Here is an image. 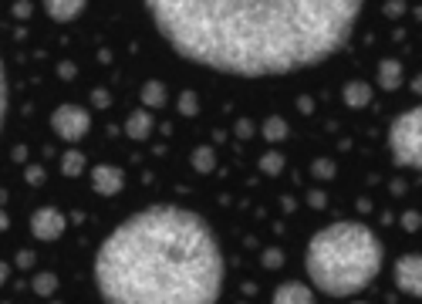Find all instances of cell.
Wrapping results in <instances>:
<instances>
[{
  "mask_svg": "<svg viewBox=\"0 0 422 304\" xmlns=\"http://www.w3.org/2000/svg\"><path fill=\"white\" fill-rule=\"evenodd\" d=\"M192 64L237 78L290 75L345 48L365 0H142Z\"/></svg>",
  "mask_w": 422,
  "mask_h": 304,
  "instance_id": "obj_1",
  "label": "cell"
},
{
  "mask_svg": "<svg viewBox=\"0 0 422 304\" xmlns=\"http://www.w3.org/2000/svg\"><path fill=\"white\" fill-rule=\"evenodd\" d=\"M95 284L105 304H216L223 250L192 209H139L98 247Z\"/></svg>",
  "mask_w": 422,
  "mask_h": 304,
  "instance_id": "obj_2",
  "label": "cell"
},
{
  "mask_svg": "<svg viewBox=\"0 0 422 304\" xmlns=\"http://www.w3.org/2000/svg\"><path fill=\"white\" fill-rule=\"evenodd\" d=\"M382 240L358 220H338L307 244L304 267L311 284L328 298H348L372 284L382 270Z\"/></svg>",
  "mask_w": 422,
  "mask_h": 304,
  "instance_id": "obj_3",
  "label": "cell"
},
{
  "mask_svg": "<svg viewBox=\"0 0 422 304\" xmlns=\"http://www.w3.org/2000/svg\"><path fill=\"white\" fill-rule=\"evenodd\" d=\"M388 149L395 166L405 170H422V105L392 118L388 129Z\"/></svg>",
  "mask_w": 422,
  "mask_h": 304,
  "instance_id": "obj_4",
  "label": "cell"
},
{
  "mask_svg": "<svg viewBox=\"0 0 422 304\" xmlns=\"http://www.w3.org/2000/svg\"><path fill=\"white\" fill-rule=\"evenodd\" d=\"M51 129L58 139L64 142H78V139H85L88 129H92V118L85 109H78V105H58L55 112H51Z\"/></svg>",
  "mask_w": 422,
  "mask_h": 304,
  "instance_id": "obj_5",
  "label": "cell"
},
{
  "mask_svg": "<svg viewBox=\"0 0 422 304\" xmlns=\"http://www.w3.org/2000/svg\"><path fill=\"white\" fill-rule=\"evenodd\" d=\"M395 284L409 298H422V254H405L395 261Z\"/></svg>",
  "mask_w": 422,
  "mask_h": 304,
  "instance_id": "obj_6",
  "label": "cell"
},
{
  "mask_svg": "<svg viewBox=\"0 0 422 304\" xmlns=\"http://www.w3.org/2000/svg\"><path fill=\"white\" fill-rule=\"evenodd\" d=\"M31 233H34L38 240H58L61 233H64V213L55 207L34 209V216H31Z\"/></svg>",
  "mask_w": 422,
  "mask_h": 304,
  "instance_id": "obj_7",
  "label": "cell"
},
{
  "mask_svg": "<svg viewBox=\"0 0 422 304\" xmlns=\"http://www.w3.org/2000/svg\"><path fill=\"white\" fill-rule=\"evenodd\" d=\"M92 186H95V193H101V196H115V193L125 186V172L118 170V166H95V170H92Z\"/></svg>",
  "mask_w": 422,
  "mask_h": 304,
  "instance_id": "obj_8",
  "label": "cell"
},
{
  "mask_svg": "<svg viewBox=\"0 0 422 304\" xmlns=\"http://www.w3.org/2000/svg\"><path fill=\"white\" fill-rule=\"evenodd\" d=\"M270 304H314V291L301 281H284V284L274 291V301Z\"/></svg>",
  "mask_w": 422,
  "mask_h": 304,
  "instance_id": "obj_9",
  "label": "cell"
},
{
  "mask_svg": "<svg viewBox=\"0 0 422 304\" xmlns=\"http://www.w3.org/2000/svg\"><path fill=\"white\" fill-rule=\"evenodd\" d=\"M85 4H88V0H44V11H48L51 20L68 24V20H75L78 14L85 11Z\"/></svg>",
  "mask_w": 422,
  "mask_h": 304,
  "instance_id": "obj_10",
  "label": "cell"
},
{
  "mask_svg": "<svg viewBox=\"0 0 422 304\" xmlns=\"http://www.w3.org/2000/svg\"><path fill=\"white\" fill-rule=\"evenodd\" d=\"M402 61H395V57H385L382 64H379V85H382L385 92H395L399 85H402Z\"/></svg>",
  "mask_w": 422,
  "mask_h": 304,
  "instance_id": "obj_11",
  "label": "cell"
},
{
  "mask_svg": "<svg viewBox=\"0 0 422 304\" xmlns=\"http://www.w3.org/2000/svg\"><path fill=\"white\" fill-rule=\"evenodd\" d=\"M345 102L351 109H365L372 102V85L368 81H348L345 85Z\"/></svg>",
  "mask_w": 422,
  "mask_h": 304,
  "instance_id": "obj_12",
  "label": "cell"
},
{
  "mask_svg": "<svg viewBox=\"0 0 422 304\" xmlns=\"http://www.w3.org/2000/svg\"><path fill=\"white\" fill-rule=\"evenodd\" d=\"M125 132L132 135V139H149V132H153V118H149V112H132L129 115V122H125Z\"/></svg>",
  "mask_w": 422,
  "mask_h": 304,
  "instance_id": "obj_13",
  "label": "cell"
},
{
  "mask_svg": "<svg viewBox=\"0 0 422 304\" xmlns=\"http://www.w3.org/2000/svg\"><path fill=\"white\" fill-rule=\"evenodd\" d=\"M142 102H146V109L166 105V85H162V81H146V85H142Z\"/></svg>",
  "mask_w": 422,
  "mask_h": 304,
  "instance_id": "obj_14",
  "label": "cell"
},
{
  "mask_svg": "<svg viewBox=\"0 0 422 304\" xmlns=\"http://www.w3.org/2000/svg\"><path fill=\"white\" fill-rule=\"evenodd\" d=\"M264 139H267V142H281V139H288V122H284L281 115H270L267 122H264Z\"/></svg>",
  "mask_w": 422,
  "mask_h": 304,
  "instance_id": "obj_15",
  "label": "cell"
},
{
  "mask_svg": "<svg viewBox=\"0 0 422 304\" xmlns=\"http://www.w3.org/2000/svg\"><path fill=\"white\" fill-rule=\"evenodd\" d=\"M213 166H216V156H213L210 146H199L192 152V170L196 172H213Z\"/></svg>",
  "mask_w": 422,
  "mask_h": 304,
  "instance_id": "obj_16",
  "label": "cell"
},
{
  "mask_svg": "<svg viewBox=\"0 0 422 304\" xmlns=\"http://www.w3.org/2000/svg\"><path fill=\"white\" fill-rule=\"evenodd\" d=\"M61 170H64V176H78L85 170V156L81 152H64L61 156Z\"/></svg>",
  "mask_w": 422,
  "mask_h": 304,
  "instance_id": "obj_17",
  "label": "cell"
},
{
  "mask_svg": "<svg viewBox=\"0 0 422 304\" xmlns=\"http://www.w3.org/2000/svg\"><path fill=\"white\" fill-rule=\"evenodd\" d=\"M260 170L267 172V176H277V172L284 170V156H281V152H267V156L260 159Z\"/></svg>",
  "mask_w": 422,
  "mask_h": 304,
  "instance_id": "obj_18",
  "label": "cell"
},
{
  "mask_svg": "<svg viewBox=\"0 0 422 304\" xmlns=\"http://www.w3.org/2000/svg\"><path fill=\"white\" fill-rule=\"evenodd\" d=\"M311 172H314L318 179H331V176H335V163H331V159H318V163L311 166Z\"/></svg>",
  "mask_w": 422,
  "mask_h": 304,
  "instance_id": "obj_19",
  "label": "cell"
},
{
  "mask_svg": "<svg viewBox=\"0 0 422 304\" xmlns=\"http://www.w3.org/2000/svg\"><path fill=\"white\" fill-rule=\"evenodd\" d=\"M55 287H58L55 274H38V281H34V291H38V294H51Z\"/></svg>",
  "mask_w": 422,
  "mask_h": 304,
  "instance_id": "obj_20",
  "label": "cell"
},
{
  "mask_svg": "<svg viewBox=\"0 0 422 304\" xmlns=\"http://www.w3.org/2000/svg\"><path fill=\"white\" fill-rule=\"evenodd\" d=\"M3 112H7V78H3V61H0V125H3Z\"/></svg>",
  "mask_w": 422,
  "mask_h": 304,
  "instance_id": "obj_21",
  "label": "cell"
},
{
  "mask_svg": "<svg viewBox=\"0 0 422 304\" xmlns=\"http://www.w3.org/2000/svg\"><path fill=\"white\" fill-rule=\"evenodd\" d=\"M402 227L405 230H419L422 227V216L416 213V209H409V213H402Z\"/></svg>",
  "mask_w": 422,
  "mask_h": 304,
  "instance_id": "obj_22",
  "label": "cell"
},
{
  "mask_svg": "<svg viewBox=\"0 0 422 304\" xmlns=\"http://www.w3.org/2000/svg\"><path fill=\"white\" fill-rule=\"evenodd\" d=\"M196 109H199V105H196V95H190V92H186V95H183V102H179V112L196 115Z\"/></svg>",
  "mask_w": 422,
  "mask_h": 304,
  "instance_id": "obj_23",
  "label": "cell"
},
{
  "mask_svg": "<svg viewBox=\"0 0 422 304\" xmlns=\"http://www.w3.org/2000/svg\"><path fill=\"white\" fill-rule=\"evenodd\" d=\"M402 11H405V4H399V0H392V4H385V14H388V18H399Z\"/></svg>",
  "mask_w": 422,
  "mask_h": 304,
  "instance_id": "obj_24",
  "label": "cell"
},
{
  "mask_svg": "<svg viewBox=\"0 0 422 304\" xmlns=\"http://www.w3.org/2000/svg\"><path fill=\"white\" fill-rule=\"evenodd\" d=\"M7 274H10V267H7V261H0V287H3V281H7Z\"/></svg>",
  "mask_w": 422,
  "mask_h": 304,
  "instance_id": "obj_25",
  "label": "cell"
},
{
  "mask_svg": "<svg viewBox=\"0 0 422 304\" xmlns=\"http://www.w3.org/2000/svg\"><path fill=\"white\" fill-rule=\"evenodd\" d=\"M10 227V216H7V213H3V209H0V233H3V230Z\"/></svg>",
  "mask_w": 422,
  "mask_h": 304,
  "instance_id": "obj_26",
  "label": "cell"
},
{
  "mask_svg": "<svg viewBox=\"0 0 422 304\" xmlns=\"http://www.w3.org/2000/svg\"><path fill=\"white\" fill-rule=\"evenodd\" d=\"M95 105H108V95H105V92H95Z\"/></svg>",
  "mask_w": 422,
  "mask_h": 304,
  "instance_id": "obj_27",
  "label": "cell"
},
{
  "mask_svg": "<svg viewBox=\"0 0 422 304\" xmlns=\"http://www.w3.org/2000/svg\"><path fill=\"white\" fill-rule=\"evenodd\" d=\"M355 304H365V301H355Z\"/></svg>",
  "mask_w": 422,
  "mask_h": 304,
  "instance_id": "obj_28",
  "label": "cell"
}]
</instances>
